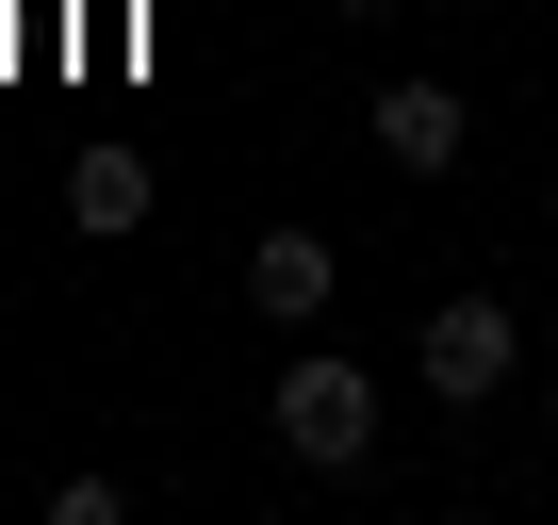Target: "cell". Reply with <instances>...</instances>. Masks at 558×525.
I'll use <instances>...</instances> for the list:
<instances>
[{
  "label": "cell",
  "mask_w": 558,
  "mask_h": 525,
  "mask_svg": "<svg viewBox=\"0 0 558 525\" xmlns=\"http://www.w3.org/2000/svg\"><path fill=\"white\" fill-rule=\"evenodd\" d=\"M263 427H279V460H313V476H362V460H378V378L313 345V362H279Z\"/></svg>",
  "instance_id": "cell-1"
},
{
  "label": "cell",
  "mask_w": 558,
  "mask_h": 525,
  "mask_svg": "<svg viewBox=\"0 0 558 525\" xmlns=\"http://www.w3.org/2000/svg\"><path fill=\"white\" fill-rule=\"evenodd\" d=\"M411 378H427L444 411H493V394L525 378V313H509V296H427V329H411Z\"/></svg>",
  "instance_id": "cell-2"
},
{
  "label": "cell",
  "mask_w": 558,
  "mask_h": 525,
  "mask_svg": "<svg viewBox=\"0 0 558 525\" xmlns=\"http://www.w3.org/2000/svg\"><path fill=\"white\" fill-rule=\"evenodd\" d=\"M362 148H378L395 181H444V164L476 148V99H460L444 66H411V83H378V115H362Z\"/></svg>",
  "instance_id": "cell-3"
},
{
  "label": "cell",
  "mask_w": 558,
  "mask_h": 525,
  "mask_svg": "<svg viewBox=\"0 0 558 525\" xmlns=\"http://www.w3.org/2000/svg\"><path fill=\"white\" fill-rule=\"evenodd\" d=\"M329 296H345L329 230H296V213H279V230L246 246V313H263V329H329Z\"/></svg>",
  "instance_id": "cell-4"
},
{
  "label": "cell",
  "mask_w": 558,
  "mask_h": 525,
  "mask_svg": "<svg viewBox=\"0 0 558 525\" xmlns=\"http://www.w3.org/2000/svg\"><path fill=\"white\" fill-rule=\"evenodd\" d=\"M66 213H83L99 246H132V230L165 213V181H148V148H66Z\"/></svg>",
  "instance_id": "cell-5"
},
{
  "label": "cell",
  "mask_w": 558,
  "mask_h": 525,
  "mask_svg": "<svg viewBox=\"0 0 558 525\" xmlns=\"http://www.w3.org/2000/svg\"><path fill=\"white\" fill-rule=\"evenodd\" d=\"M50 525H132V476H50Z\"/></svg>",
  "instance_id": "cell-6"
},
{
  "label": "cell",
  "mask_w": 558,
  "mask_h": 525,
  "mask_svg": "<svg viewBox=\"0 0 558 525\" xmlns=\"http://www.w3.org/2000/svg\"><path fill=\"white\" fill-rule=\"evenodd\" d=\"M329 17H395V0H329Z\"/></svg>",
  "instance_id": "cell-7"
}]
</instances>
